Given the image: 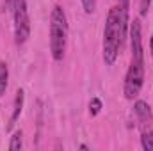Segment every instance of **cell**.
Segmentation results:
<instances>
[{
  "mask_svg": "<svg viewBox=\"0 0 153 151\" xmlns=\"http://www.w3.org/2000/svg\"><path fill=\"white\" fill-rule=\"evenodd\" d=\"M123 41H125V36L121 32L119 11H117V5H114L109 9L105 29H103V62L107 66H114L119 50L123 46Z\"/></svg>",
  "mask_w": 153,
  "mask_h": 151,
  "instance_id": "cell-1",
  "label": "cell"
},
{
  "mask_svg": "<svg viewBox=\"0 0 153 151\" xmlns=\"http://www.w3.org/2000/svg\"><path fill=\"white\" fill-rule=\"evenodd\" d=\"M68 44V18L61 5H55L50 14V52L53 61H62Z\"/></svg>",
  "mask_w": 153,
  "mask_h": 151,
  "instance_id": "cell-2",
  "label": "cell"
},
{
  "mask_svg": "<svg viewBox=\"0 0 153 151\" xmlns=\"http://www.w3.org/2000/svg\"><path fill=\"white\" fill-rule=\"evenodd\" d=\"M13 21H14V43L25 44L30 38V18L27 9V0H14L13 5Z\"/></svg>",
  "mask_w": 153,
  "mask_h": 151,
  "instance_id": "cell-3",
  "label": "cell"
},
{
  "mask_svg": "<svg viewBox=\"0 0 153 151\" xmlns=\"http://www.w3.org/2000/svg\"><path fill=\"white\" fill-rule=\"evenodd\" d=\"M143 84H144V61H134L132 59L126 76H125V87H123L125 98L126 100L137 98L141 89H143Z\"/></svg>",
  "mask_w": 153,
  "mask_h": 151,
  "instance_id": "cell-4",
  "label": "cell"
},
{
  "mask_svg": "<svg viewBox=\"0 0 153 151\" xmlns=\"http://www.w3.org/2000/svg\"><path fill=\"white\" fill-rule=\"evenodd\" d=\"M128 36H130L132 59L134 61H144V52H143V29H141V20L139 18H135L134 21H130Z\"/></svg>",
  "mask_w": 153,
  "mask_h": 151,
  "instance_id": "cell-5",
  "label": "cell"
},
{
  "mask_svg": "<svg viewBox=\"0 0 153 151\" xmlns=\"http://www.w3.org/2000/svg\"><path fill=\"white\" fill-rule=\"evenodd\" d=\"M134 112H135L137 119H139L144 126H148V124L153 121L152 109H150V105H148L146 101H143V100H137V101L134 103Z\"/></svg>",
  "mask_w": 153,
  "mask_h": 151,
  "instance_id": "cell-6",
  "label": "cell"
},
{
  "mask_svg": "<svg viewBox=\"0 0 153 151\" xmlns=\"http://www.w3.org/2000/svg\"><path fill=\"white\" fill-rule=\"evenodd\" d=\"M117 11H119V21H121V32L126 38L128 34V23H130V0H117Z\"/></svg>",
  "mask_w": 153,
  "mask_h": 151,
  "instance_id": "cell-7",
  "label": "cell"
},
{
  "mask_svg": "<svg viewBox=\"0 0 153 151\" xmlns=\"http://www.w3.org/2000/svg\"><path fill=\"white\" fill-rule=\"evenodd\" d=\"M23 100H25V93H23V89H18V93H16V98H14V109H13V115H11V119H9L7 130H11V128L14 126L16 119L20 117L22 109H23Z\"/></svg>",
  "mask_w": 153,
  "mask_h": 151,
  "instance_id": "cell-8",
  "label": "cell"
},
{
  "mask_svg": "<svg viewBox=\"0 0 153 151\" xmlns=\"http://www.w3.org/2000/svg\"><path fill=\"white\" fill-rule=\"evenodd\" d=\"M7 80H9V68H7V64L2 61V62H0V96L5 94Z\"/></svg>",
  "mask_w": 153,
  "mask_h": 151,
  "instance_id": "cell-9",
  "label": "cell"
},
{
  "mask_svg": "<svg viewBox=\"0 0 153 151\" xmlns=\"http://www.w3.org/2000/svg\"><path fill=\"white\" fill-rule=\"evenodd\" d=\"M23 148V132L22 130H16L11 137V142H9V150L11 151H20Z\"/></svg>",
  "mask_w": 153,
  "mask_h": 151,
  "instance_id": "cell-10",
  "label": "cell"
},
{
  "mask_svg": "<svg viewBox=\"0 0 153 151\" xmlns=\"http://www.w3.org/2000/svg\"><path fill=\"white\" fill-rule=\"evenodd\" d=\"M141 146H143V150H146V151H153V132L150 128H146L143 132V135H141Z\"/></svg>",
  "mask_w": 153,
  "mask_h": 151,
  "instance_id": "cell-11",
  "label": "cell"
},
{
  "mask_svg": "<svg viewBox=\"0 0 153 151\" xmlns=\"http://www.w3.org/2000/svg\"><path fill=\"white\" fill-rule=\"evenodd\" d=\"M102 109H103L102 100L100 98H91V101H89V114L91 115H98L102 112Z\"/></svg>",
  "mask_w": 153,
  "mask_h": 151,
  "instance_id": "cell-12",
  "label": "cell"
},
{
  "mask_svg": "<svg viewBox=\"0 0 153 151\" xmlns=\"http://www.w3.org/2000/svg\"><path fill=\"white\" fill-rule=\"evenodd\" d=\"M82 7L85 14H93L96 9V0H82Z\"/></svg>",
  "mask_w": 153,
  "mask_h": 151,
  "instance_id": "cell-13",
  "label": "cell"
},
{
  "mask_svg": "<svg viewBox=\"0 0 153 151\" xmlns=\"http://www.w3.org/2000/svg\"><path fill=\"white\" fill-rule=\"evenodd\" d=\"M150 5H152V0H139V13H141V16L148 14Z\"/></svg>",
  "mask_w": 153,
  "mask_h": 151,
  "instance_id": "cell-14",
  "label": "cell"
},
{
  "mask_svg": "<svg viewBox=\"0 0 153 151\" xmlns=\"http://www.w3.org/2000/svg\"><path fill=\"white\" fill-rule=\"evenodd\" d=\"M13 5H14V0H5L4 2V9L5 11H13Z\"/></svg>",
  "mask_w": 153,
  "mask_h": 151,
  "instance_id": "cell-15",
  "label": "cell"
},
{
  "mask_svg": "<svg viewBox=\"0 0 153 151\" xmlns=\"http://www.w3.org/2000/svg\"><path fill=\"white\" fill-rule=\"evenodd\" d=\"M150 50H152V57H153V36H152V39H150Z\"/></svg>",
  "mask_w": 153,
  "mask_h": 151,
  "instance_id": "cell-16",
  "label": "cell"
}]
</instances>
